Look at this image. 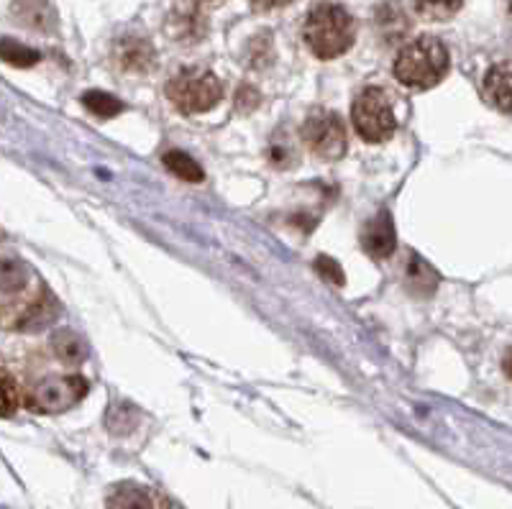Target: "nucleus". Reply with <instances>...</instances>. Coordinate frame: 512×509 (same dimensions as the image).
Segmentation results:
<instances>
[{"mask_svg":"<svg viewBox=\"0 0 512 509\" xmlns=\"http://www.w3.org/2000/svg\"><path fill=\"white\" fill-rule=\"evenodd\" d=\"M57 315V302L29 261L11 249H0V330L24 333L47 325Z\"/></svg>","mask_w":512,"mask_h":509,"instance_id":"f257e3e1","label":"nucleus"},{"mask_svg":"<svg viewBox=\"0 0 512 509\" xmlns=\"http://www.w3.org/2000/svg\"><path fill=\"white\" fill-rule=\"evenodd\" d=\"M354 36V18L338 3H318L305 16L303 39L318 59H336L346 54L354 44Z\"/></svg>","mask_w":512,"mask_h":509,"instance_id":"f03ea898","label":"nucleus"},{"mask_svg":"<svg viewBox=\"0 0 512 509\" xmlns=\"http://www.w3.org/2000/svg\"><path fill=\"white\" fill-rule=\"evenodd\" d=\"M451 59L436 36H418L395 59V77L408 90H431L448 75Z\"/></svg>","mask_w":512,"mask_h":509,"instance_id":"7ed1b4c3","label":"nucleus"},{"mask_svg":"<svg viewBox=\"0 0 512 509\" xmlns=\"http://www.w3.org/2000/svg\"><path fill=\"white\" fill-rule=\"evenodd\" d=\"M167 98L180 113H205L223 98V85L205 67H185L167 82Z\"/></svg>","mask_w":512,"mask_h":509,"instance_id":"20e7f679","label":"nucleus"},{"mask_svg":"<svg viewBox=\"0 0 512 509\" xmlns=\"http://www.w3.org/2000/svg\"><path fill=\"white\" fill-rule=\"evenodd\" d=\"M354 131L367 144H384L395 136L397 118L390 95L382 87H364L351 108Z\"/></svg>","mask_w":512,"mask_h":509,"instance_id":"39448f33","label":"nucleus"},{"mask_svg":"<svg viewBox=\"0 0 512 509\" xmlns=\"http://www.w3.org/2000/svg\"><path fill=\"white\" fill-rule=\"evenodd\" d=\"M88 394V382L80 374H49L26 392L24 405L39 415H59Z\"/></svg>","mask_w":512,"mask_h":509,"instance_id":"423d86ee","label":"nucleus"},{"mask_svg":"<svg viewBox=\"0 0 512 509\" xmlns=\"http://www.w3.org/2000/svg\"><path fill=\"white\" fill-rule=\"evenodd\" d=\"M303 141L320 159H341L346 154V126L333 110H313L303 123Z\"/></svg>","mask_w":512,"mask_h":509,"instance_id":"0eeeda50","label":"nucleus"},{"mask_svg":"<svg viewBox=\"0 0 512 509\" xmlns=\"http://www.w3.org/2000/svg\"><path fill=\"white\" fill-rule=\"evenodd\" d=\"M395 223H392L387 210H379L377 218H372L361 231V246L372 254L374 259H387L395 251Z\"/></svg>","mask_w":512,"mask_h":509,"instance_id":"6e6552de","label":"nucleus"},{"mask_svg":"<svg viewBox=\"0 0 512 509\" xmlns=\"http://www.w3.org/2000/svg\"><path fill=\"white\" fill-rule=\"evenodd\" d=\"M108 509H164V504L154 497V492L139 484H118L108 494Z\"/></svg>","mask_w":512,"mask_h":509,"instance_id":"1a4fd4ad","label":"nucleus"},{"mask_svg":"<svg viewBox=\"0 0 512 509\" xmlns=\"http://www.w3.org/2000/svg\"><path fill=\"white\" fill-rule=\"evenodd\" d=\"M116 59L121 70L126 72H146L154 67V49L144 39H126L118 44Z\"/></svg>","mask_w":512,"mask_h":509,"instance_id":"9d476101","label":"nucleus"},{"mask_svg":"<svg viewBox=\"0 0 512 509\" xmlns=\"http://www.w3.org/2000/svg\"><path fill=\"white\" fill-rule=\"evenodd\" d=\"M510 64L500 62L495 64L492 70L484 77V95L492 105L502 110V113H510Z\"/></svg>","mask_w":512,"mask_h":509,"instance_id":"9b49d317","label":"nucleus"},{"mask_svg":"<svg viewBox=\"0 0 512 509\" xmlns=\"http://www.w3.org/2000/svg\"><path fill=\"white\" fill-rule=\"evenodd\" d=\"M52 351L57 353V359L67 366H77L85 361L88 356V348L77 333L72 330H57L52 336Z\"/></svg>","mask_w":512,"mask_h":509,"instance_id":"f8f14e48","label":"nucleus"},{"mask_svg":"<svg viewBox=\"0 0 512 509\" xmlns=\"http://www.w3.org/2000/svg\"><path fill=\"white\" fill-rule=\"evenodd\" d=\"M164 167H167L172 174H177V177L185 182H203L205 180L203 167H200V164L195 162L192 157H187L185 151H177V149L167 151V154H164Z\"/></svg>","mask_w":512,"mask_h":509,"instance_id":"ddd939ff","label":"nucleus"},{"mask_svg":"<svg viewBox=\"0 0 512 509\" xmlns=\"http://www.w3.org/2000/svg\"><path fill=\"white\" fill-rule=\"evenodd\" d=\"M438 277L433 272V267H428L420 256H410L408 259V287L410 292H423V295H431L436 292Z\"/></svg>","mask_w":512,"mask_h":509,"instance_id":"4468645a","label":"nucleus"},{"mask_svg":"<svg viewBox=\"0 0 512 509\" xmlns=\"http://www.w3.org/2000/svg\"><path fill=\"white\" fill-rule=\"evenodd\" d=\"M82 105H85L90 113H95L98 118L121 116L123 108H126L121 100L113 98V95H108V93H100V90H90V93L82 95Z\"/></svg>","mask_w":512,"mask_h":509,"instance_id":"2eb2a0df","label":"nucleus"},{"mask_svg":"<svg viewBox=\"0 0 512 509\" xmlns=\"http://www.w3.org/2000/svg\"><path fill=\"white\" fill-rule=\"evenodd\" d=\"M415 11L428 21H448L461 11L464 0H413Z\"/></svg>","mask_w":512,"mask_h":509,"instance_id":"dca6fc26","label":"nucleus"},{"mask_svg":"<svg viewBox=\"0 0 512 509\" xmlns=\"http://www.w3.org/2000/svg\"><path fill=\"white\" fill-rule=\"evenodd\" d=\"M41 54L36 49L24 47V44H18L13 39H0V59L13 67H31V64L39 62Z\"/></svg>","mask_w":512,"mask_h":509,"instance_id":"f3484780","label":"nucleus"},{"mask_svg":"<svg viewBox=\"0 0 512 509\" xmlns=\"http://www.w3.org/2000/svg\"><path fill=\"white\" fill-rule=\"evenodd\" d=\"M18 405H21V392H18L16 379H13L6 366L0 364V417L13 415Z\"/></svg>","mask_w":512,"mask_h":509,"instance_id":"a211bd4d","label":"nucleus"},{"mask_svg":"<svg viewBox=\"0 0 512 509\" xmlns=\"http://www.w3.org/2000/svg\"><path fill=\"white\" fill-rule=\"evenodd\" d=\"M315 269H318V274L323 279H328L331 284H344V272H341V267H338V261L328 259V256H318L315 259Z\"/></svg>","mask_w":512,"mask_h":509,"instance_id":"6ab92c4d","label":"nucleus"},{"mask_svg":"<svg viewBox=\"0 0 512 509\" xmlns=\"http://www.w3.org/2000/svg\"><path fill=\"white\" fill-rule=\"evenodd\" d=\"M292 3V0H251V6L259 8V11H274V8H282Z\"/></svg>","mask_w":512,"mask_h":509,"instance_id":"aec40b11","label":"nucleus"}]
</instances>
